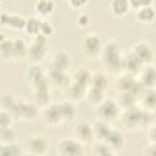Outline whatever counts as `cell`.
Masks as SVG:
<instances>
[{
	"label": "cell",
	"instance_id": "6da1fadb",
	"mask_svg": "<svg viewBox=\"0 0 156 156\" xmlns=\"http://www.w3.org/2000/svg\"><path fill=\"white\" fill-rule=\"evenodd\" d=\"M123 57L124 55L121 52L119 46L116 41H108L104 44L101 51V63L102 66L111 73H116L119 69H123Z\"/></svg>",
	"mask_w": 156,
	"mask_h": 156
},
{
	"label": "cell",
	"instance_id": "7a4b0ae2",
	"mask_svg": "<svg viewBox=\"0 0 156 156\" xmlns=\"http://www.w3.org/2000/svg\"><path fill=\"white\" fill-rule=\"evenodd\" d=\"M150 115L151 112H147L141 107L135 106L129 110H124L121 116V121L129 130H138L145 127L146 128L150 127L146 123V117H149Z\"/></svg>",
	"mask_w": 156,
	"mask_h": 156
},
{
	"label": "cell",
	"instance_id": "3957f363",
	"mask_svg": "<svg viewBox=\"0 0 156 156\" xmlns=\"http://www.w3.org/2000/svg\"><path fill=\"white\" fill-rule=\"evenodd\" d=\"M102 46L104 44L96 33H88L80 40V51L89 60L100 58Z\"/></svg>",
	"mask_w": 156,
	"mask_h": 156
},
{
	"label": "cell",
	"instance_id": "277c9868",
	"mask_svg": "<svg viewBox=\"0 0 156 156\" xmlns=\"http://www.w3.org/2000/svg\"><path fill=\"white\" fill-rule=\"evenodd\" d=\"M98 118L102 119L105 122L112 123L117 119H121V116L123 113L122 107L118 105V102L113 99H105L99 106H98Z\"/></svg>",
	"mask_w": 156,
	"mask_h": 156
},
{
	"label": "cell",
	"instance_id": "5b68a950",
	"mask_svg": "<svg viewBox=\"0 0 156 156\" xmlns=\"http://www.w3.org/2000/svg\"><path fill=\"white\" fill-rule=\"evenodd\" d=\"M58 156H84V144L74 136H65L56 145Z\"/></svg>",
	"mask_w": 156,
	"mask_h": 156
},
{
	"label": "cell",
	"instance_id": "8992f818",
	"mask_svg": "<svg viewBox=\"0 0 156 156\" xmlns=\"http://www.w3.org/2000/svg\"><path fill=\"white\" fill-rule=\"evenodd\" d=\"M48 55V38L39 34L34 37L32 43L28 45V56L27 58L30 60L32 63L39 65Z\"/></svg>",
	"mask_w": 156,
	"mask_h": 156
},
{
	"label": "cell",
	"instance_id": "52a82bcc",
	"mask_svg": "<svg viewBox=\"0 0 156 156\" xmlns=\"http://www.w3.org/2000/svg\"><path fill=\"white\" fill-rule=\"evenodd\" d=\"M11 115L15 117H18L22 121H34L40 116L39 107L34 102H29L27 100L17 99V102L11 111Z\"/></svg>",
	"mask_w": 156,
	"mask_h": 156
},
{
	"label": "cell",
	"instance_id": "ba28073f",
	"mask_svg": "<svg viewBox=\"0 0 156 156\" xmlns=\"http://www.w3.org/2000/svg\"><path fill=\"white\" fill-rule=\"evenodd\" d=\"M26 150L35 156H45L50 150V141L43 134L30 135L26 143Z\"/></svg>",
	"mask_w": 156,
	"mask_h": 156
},
{
	"label": "cell",
	"instance_id": "9c48e42d",
	"mask_svg": "<svg viewBox=\"0 0 156 156\" xmlns=\"http://www.w3.org/2000/svg\"><path fill=\"white\" fill-rule=\"evenodd\" d=\"M40 118L43 123L49 128H57L58 126H61L63 121L61 117L58 102H50L46 107L41 108Z\"/></svg>",
	"mask_w": 156,
	"mask_h": 156
},
{
	"label": "cell",
	"instance_id": "30bf717a",
	"mask_svg": "<svg viewBox=\"0 0 156 156\" xmlns=\"http://www.w3.org/2000/svg\"><path fill=\"white\" fill-rule=\"evenodd\" d=\"M73 136L76 139H78L80 143H83V144L91 143L95 139L93 123H90V122H88L85 119L78 121L73 127Z\"/></svg>",
	"mask_w": 156,
	"mask_h": 156
},
{
	"label": "cell",
	"instance_id": "8fae6325",
	"mask_svg": "<svg viewBox=\"0 0 156 156\" xmlns=\"http://www.w3.org/2000/svg\"><path fill=\"white\" fill-rule=\"evenodd\" d=\"M130 52L134 54L145 66L151 65L152 58H154V51L150 46V44L145 40H138L136 43L133 44Z\"/></svg>",
	"mask_w": 156,
	"mask_h": 156
},
{
	"label": "cell",
	"instance_id": "7c38bea8",
	"mask_svg": "<svg viewBox=\"0 0 156 156\" xmlns=\"http://www.w3.org/2000/svg\"><path fill=\"white\" fill-rule=\"evenodd\" d=\"M1 26L9 27L12 30H24L27 18L20 13H11V12H1Z\"/></svg>",
	"mask_w": 156,
	"mask_h": 156
},
{
	"label": "cell",
	"instance_id": "4fadbf2b",
	"mask_svg": "<svg viewBox=\"0 0 156 156\" xmlns=\"http://www.w3.org/2000/svg\"><path fill=\"white\" fill-rule=\"evenodd\" d=\"M10 61L20 62L28 56V45L21 38H13L10 43Z\"/></svg>",
	"mask_w": 156,
	"mask_h": 156
},
{
	"label": "cell",
	"instance_id": "5bb4252c",
	"mask_svg": "<svg viewBox=\"0 0 156 156\" xmlns=\"http://www.w3.org/2000/svg\"><path fill=\"white\" fill-rule=\"evenodd\" d=\"M136 78L143 89H156V67L152 65L144 66Z\"/></svg>",
	"mask_w": 156,
	"mask_h": 156
},
{
	"label": "cell",
	"instance_id": "9a60e30c",
	"mask_svg": "<svg viewBox=\"0 0 156 156\" xmlns=\"http://www.w3.org/2000/svg\"><path fill=\"white\" fill-rule=\"evenodd\" d=\"M71 66H72L71 55L65 50L57 51L52 56V60H51V63H50V68L56 69V71H61V72H68Z\"/></svg>",
	"mask_w": 156,
	"mask_h": 156
},
{
	"label": "cell",
	"instance_id": "2e32d148",
	"mask_svg": "<svg viewBox=\"0 0 156 156\" xmlns=\"http://www.w3.org/2000/svg\"><path fill=\"white\" fill-rule=\"evenodd\" d=\"M144 66L145 65L134 54H132L130 51L127 55H124V57H123V69L128 74L138 77V74L140 73V71L143 69Z\"/></svg>",
	"mask_w": 156,
	"mask_h": 156
},
{
	"label": "cell",
	"instance_id": "e0dca14e",
	"mask_svg": "<svg viewBox=\"0 0 156 156\" xmlns=\"http://www.w3.org/2000/svg\"><path fill=\"white\" fill-rule=\"evenodd\" d=\"M138 106L147 112L156 111V89H144L139 96Z\"/></svg>",
	"mask_w": 156,
	"mask_h": 156
},
{
	"label": "cell",
	"instance_id": "ac0fdd59",
	"mask_svg": "<svg viewBox=\"0 0 156 156\" xmlns=\"http://www.w3.org/2000/svg\"><path fill=\"white\" fill-rule=\"evenodd\" d=\"M46 77H48V80H50L54 85L60 87L65 90L72 83V77H69L67 72H61V71H56V69H52V68H50Z\"/></svg>",
	"mask_w": 156,
	"mask_h": 156
},
{
	"label": "cell",
	"instance_id": "d6986e66",
	"mask_svg": "<svg viewBox=\"0 0 156 156\" xmlns=\"http://www.w3.org/2000/svg\"><path fill=\"white\" fill-rule=\"evenodd\" d=\"M135 18L139 23L143 24H150L156 20V10L154 7V2L151 1L150 4L138 9L135 11Z\"/></svg>",
	"mask_w": 156,
	"mask_h": 156
},
{
	"label": "cell",
	"instance_id": "ffe728a7",
	"mask_svg": "<svg viewBox=\"0 0 156 156\" xmlns=\"http://www.w3.org/2000/svg\"><path fill=\"white\" fill-rule=\"evenodd\" d=\"M56 4L51 0H38L34 4V12L35 16H38L41 20H46L49 16H51L55 12Z\"/></svg>",
	"mask_w": 156,
	"mask_h": 156
},
{
	"label": "cell",
	"instance_id": "44dd1931",
	"mask_svg": "<svg viewBox=\"0 0 156 156\" xmlns=\"http://www.w3.org/2000/svg\"><path fill=\"white\" fill-rule=\"evenodd\" d=\"M104 143H106L110 146V149H112L116 152V151L123 150V147L126 145V138H124V135H123V133L121 130L113 128L111 130V133L108 134L107 139Z\"/></svg>",
	"mask_w": 156,
	"mask_h": 156
},
{
	"label": "cell",
	"instance_id": "7402d4cb",
	"mask_svg": "<svg viewBox=\"0 0 156 156\" xmlns=\"http://www.w3.org/2000/svg\"><path fill=\"white\" fill-rule=\"evenodd\" d=\"M93 127H94V136H95V139L98 141H102V143L107 139L108 134L113 129L111 123L105 122V121L99 119V118L93 123Z\"/></svg>",
	"mask_w": 156,
	"mask_h": 156
},
{
	"label": "cell",
	"instance_id": "603a6c76",
	"mask_svg": "<svg viewBox=\"0 0 156 156\" xmlns=\"http://www.w3.org/2000/svg\"><path fill=\"white\" fill-rule=\"evenodd\" d=\"M87 90H88V88L72 82L69 84V87L66 89V94H67L69 101H72V102H80L82 100L85 99Z\"/></svg>",
	"mask_w": 156,
	"mask_h": 156
},
{
	"label": "cell",
	"instance_id": "cb8c5ba5",
	"mask_svg": "<svg viewBox=\"0 0 156 156\" xmlns=\"http://www.w3.org/2000/svg\"><path fill=\"white\" fill-rule=\"evenodd\" d=\"M26 78H27L28 84H30V87H34L38 83H40L41 80H44L46 78V76H45V72L43 71L40 65L32 63V66L28 67V71L26 73Z\"/></svg>",
	"mask_w": 156,
	"mask_h": 156
},
{
	"label": "cell",
	"instance_id": "d4e9b609",
	"mask_svg": "<svg viewBox=\"0 0 156 156\" xmlns=\"http://www.w3.org/2000/svg\"><path fill=\"white\" fill-rule=\"evenodd\" d=\"M58 107H60V112H61L63 123H69L76 119L77 108L74 107V104L72 101H69V100L61 101V102H58Z\"/></svg>",
	"mask_w": 156,
	"mask_h": 156
},
{
	"label": "cell",
	"instance_id": "484cf974",
	"mask_svg": "<svg viewBox=\"0 0 156 156\" xmlns=\"http://www.w3.org/2000/svg\"><path fill=\"white\" fill-rule=\"evenodd\" d=\"M110 11L116 17H123L126 16L130 10L129 0H112L108 4Z\"/></svg>",
	"mask_w": 156,
	"mask_h": 156
},
{
	"label": "cell",
	"instance_id": "4316f807",
	"mask_svg": "<svg viewBox=\"0 0 156 156\" xmlns=\"http://www.w3.org/2000/svg\"><path fill=\"white\" fill-rule=\"evenodd\" d=\"M91 78H93V72H90L89 69L82 67V68L77 69L73 73L72 82L79 84V85H83L85 88H89L90 87V83H91Z\"/></svg>",
	"mask_w": 156,
	"mask_h": 156
},
{
	"label": "cell",
	"instance_id": "83f0119b",
	"mask_svg": "<svg viewBox=\"0 0 156 156\" xmlns=\"http://www.w3.org/2000/svg\"><path fill=\"white\" fill-rule=\"evenodd\" d=\"M41 22L43 20L39 18L38 16H32L27 18V23L24 27V33L30 35V37H38L41 32Z\"/></svg>",
	"mask_w": 156,
	"mask_h": 156
},
{
	"label": "cell",
	"instance_id": "f1b7e54d",
	"mask_svg": "<svg viewBox=\"0 0 156 156\" xmlns=\"http://www.w3.org/2000/svg\"><path fill=\"white\" fill-rule=\"evenodd\" d=\"M105 93L104 90L101 89H98V88H94V87H89L88 90H87V96L85 99L89 101L90 105L93 106H99L106 98H105Z\"/></svg>",
	"mask_w": 156,
	"mask_h": 156
},
{
	"label": "cell",
	"instance_id": "f546056e",
	"mask_svg": "<svg viewBox=\"0 0 156 156\" xmlns=\"http://www.w3.org/2000/svg\"><path fill=\"white\" fill-rule=\"evenodd\" d=\"M23 149L21 145L16 143L11 144H1L0 146V156H23Z\"/></svg>",
	"mask_w": 156,
	"mask_h": 156
},
{
	"label": "cell",
	"instance_id": "4dcf8cb0",
	"mask_svg": "<svg viewBox=\"0 0 156 156\" xmlns=\"http://www.w3.org/2000/svg\"><path fill=\"white\" fill-rule=\"evenodd\" d=\"M90 87L101 89L104 91H106V89L108 88V80L105 73L99 72V73H93V78H91V83Z\"/></svg>",
	"mask_w": 156,
	"mask_h": 156
},
{
	"label": "cell",
	"instance_id": "1f68e13d",
	"mask_svg": "<svg viewBox=\"0 0 156 156\" xmlns=\"http://www.w3.org/2000/svg\"><path fill=\"white\" fill-rule=\"evenodd\" d=\"M17 141V133L12 127L0 129V145L1 144H11Z\"/></svg>",
	"mask_w": 156,
	"mask_h": 156
},
{
	"label": "cell",
	"instance_id": "d6a6232c",
	"mask_svg": "<svg viewBox=\"0 0 156 156\" xmlns=\"http://www.w3.org/2000/svg\"><path fill=\"white\" fill-rule=\"evenodd\" d=\"M16 102H17V99H16L12 94H10V93H4V94L1 95V110H5V111L11 112V111L13 110Z\"/></svg>",
	"mask_w": 156,
	"mask_h": 156
},
{
	"label": "cell",
	"instance_id": "836d02e7",
	"mask_svg": "<svg viewBox=\"0 0 156 156\" xmlns=\"http://www.w3.org/2000/svg\"><path fill=\"white\" fill-rule=\"evenodd\" d=\"M94 155L95 156H116V152L110 149V146L106 143L99 141L94 147Z\"/></svg>",
	"mask_w": 156,
	"mask_h": 156
},
{
	"label": "cell",
	"instance_id": "e575fe53",
	"mask_svg": "<svg viewBox=\"0 0 156 156\" xmlns=\"http://www.w3.org/2000/svg\"><path fill=\"white\" fill-rule=\"evenodd\" d=\"M12 122H13V116L11 115V112L1 110L0 111V127H1L0 129L12 127Z\"/></svg>",
	"mask_w": 156,
	"mask_h": 156
},
{
	"label": "cell",
	"instance_id": "d590c367",
	"mask_svg": "<svg viewBox=\"0 0 156 156\" xmlns=\"http://www.w3.org/2000/svg\"><path fill=\"white\" fill-rule=\"evenodd\" d=\"M76 24L79 27V28H87L89 24H90V17H89V15L87 13V12H83V11H80L78 15H77V17H76Z\"/></svg>",
	"mask_w": 156,
	"mask_h": 156
},
{
	"label": "cell",
	"instance_id": "8d00e7d4",
	"mask_svg": "<svg viewBox=\"0 0 156 156\" xmlns=\"http://www.w3.org/2000/svg\"><path fill=\"white\" fill-rule=\"evenodd\" d=\"M54 33H55V27H54V24H52L49 20H43V22H41V32H40V34L48 38V37H51Z\"/></svg>",
	"mask_w": 156,
	"mask_h": 156
},
{
	"label": "cell",
	"instance_id": "74e56055",
	"mask_svg": "<svg viewBox=\"0 0 156 156\" xmlns=\"http://www.w3.org/2000/svg\"><path fill=\"white\" fill-rule=\"evenodd\" d=\"M67 5L74 11H80L88 5V1L87 0H69L67 1Z\"/></svg>",
	"mask_w": 156,
	"mask_h": 156
},
{
	"label": "cell",
	"instance_id": "f35d334b",
	"mask_svg": "<svg viewBox=\"0 0 156 156\" xmlns=\"http://www.w3.org/2000/svg\"><path fill=\"white\" fill-rule=\"evenodd\" d=\"M147 140H149V144H155L156 145V124H151L147 130Z\"/></svg>",
	"mask_w": 156,
	"mask_h": 156
},
{
	"label": "cell",
	"instance_id": "ab89813d",
	"mask_svg": "<svg viewBox=\"0 0 156 156\" xmlns=\"http://www.w3.org/2000/svg\"><path fill=\"white\" fill-rule=\"evenodd\" d=\"M143 156H156V145L147 144V146L143 151Z\"/></svg>",
	"mask_w": 156,
	"mask_h": 156
},
{
	"label": "cell",
	"instance_id": "60d3db41",
	"mask_svg": "<svg viewBox=\"0 0 156 156\" xmlns=\"http://www.w3.org/2000/svg\"><path fill=\"white\" fill-rule=\"evenodd\" d=\"M23 156H35V155H32V154H29V152H26Z\"/></svg>",
	"mask_w": 156,
	"mask_h": 156
}]
</instances>
